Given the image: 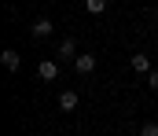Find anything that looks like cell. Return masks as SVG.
<instances>
[{
	"instance_id": "obj_9",
	"label": "cell",
	"mask_w": 158,
	"mask_h": 136,
	"mask_svg": "<svg viewBox=\"0 0 158 136\" xmlns=\"http://www.w3.org/2000/svg\"><path fill=\"white\" fill-rule=\"evenodd\" d=\"M140 136H158V125H155V122H147V125L140 129Z\"/></svg>"
},
{
	"instance_id": "obj_2",
	"label": "cell",
	"mask_w": 158,
	"mask_h": 136,
	"mask_svg": "<svg viewBox=\"0 0 158 136\" xmlns=\"http://www.w3.org/2000/svg\"><path fill=\"white\" fill-rule=\"evenodd\" d=\"M37 77H40V81H55V77H59V63H55V59L37 63Z\"/></svg>"
},
{
	"instance_id": "obj_6",
	"label": "cell",
	"mask_w": 158,
	"mask_h": 136,
	"mask_svg": "<svg viewBox=\"0 0 158 136\" xmlns=\"http://www.w3.org/2000/svg\"><path fill=\"white\" fill-rule=\"evenodd\" d=\"M77 103H81V96H77L74 89H66L63 96H59V110H66V114H70V110H77Z\"/></svg>"
},
{
	"instance_id": "obj_1",
	"label": "cell",
	"mask_w": 158,
	"mask_h": 136,
	"mask_svg": "<svg viewBox=\"0 0 158 136\" xmlns=\"http://www.w3.org/2000/svg\"><path fill=\"white\" fill-rule=\"evenodd\" d=\"M30 33H33V41H48V37H52V33H55V22H52V19H44V15H40L37 22H33V26H30Z\"/></svg>"
},
{
	"instance_id": "obj_4",
	"label": "cell",
	"mask_w": 158,
	"mask_h": 136,
	"mask_svg": "<svg viewBox=\"0 0 158 136\" xmlns=\"http://www.w3.org/2000/svg\"><path fill=\"white\" fill-rule=\"evenodd\" d=\"M0 63H4V70H7V74H15V70L22 66V55H19L15 48H4V55H0Z\"/></svg>"
},
{
	"instance_id": "obj_5",
	"label": "cell",
	"mask_w": 158,
	"mask_h": 136,
	"mask_svg": "<svg viewBox=\"0 0 158 136\" xmlns=\"http://www.w3.org/2000/svg\"><path fill=\"white\" fill-rule=\"evenodd\" d=\"M129 66H132L136 74H151V55H147V52H136V55L129 59Z\"/></svg>"
},
{
	"instance_id": "obj_3",
	"label": "cell",
	"mask_w": 158,
	"mask_h": 136,
	"mask_svg": "<svg viewBox=\"0 0 158 136\" xmlns=\"http://www.w3.org/2000/svg\"><path fill=\"white\" fill-rule=\"evenodd\" d=\"M74 70H77V74H92V70H96V55H92V52H77Z\"/></svg>"
},
{
	"instance_id": "obj_8",
	"label": "cell",
	"mask_w": 158,
	"mask_h": 136,
	"mask_svg": "<svg viewBox=\"0 0 158 136\" xmlns=\"http://www.w3.org/2000/svg\"><path fill=\"white\" fill-rule=\"evenodd\" d=\"M85 11L88 15H103L107 11V0H85Z\"/></svg>"
},
{
	"instance_id": "obj_7",
	"label": "cell",
	"mask_w": 158,
	"mask_h": 136,
	"mask_svg": "<svg viewBox=\"0 0 158 136\" xmlns=\"http://www.w3.org/2000/svg\"><path fill=\"white\" fill-rule=\"evenodd\" d=\"M59 59H70V63L77 59V41H74V37H63V41H59Z\"/></svg>"
},
{
	"instance_id": "obj_10",
	"label": "cell",
	"mask_w": 158,
	"mask_h": 136,
	"mask_svg": "<svg viewBox=\"0 0 158 136\" xmlns=\"http://www.w3.org/2000/svg\"><path fill=\"white\" fill-rule=\"evenodd\" d=\"M147 85H151V89L158 92V70H151V74H147Z\"/></svg>"
}]
</instances>
